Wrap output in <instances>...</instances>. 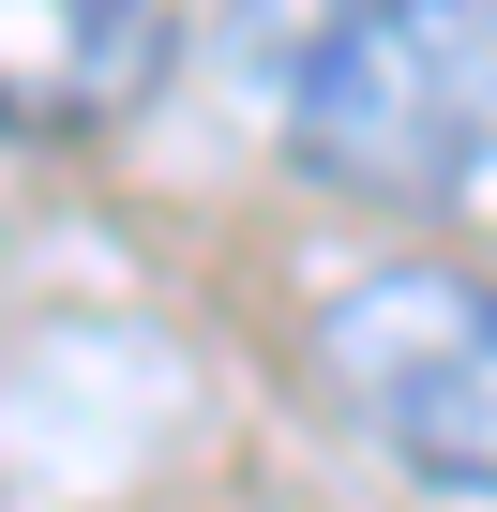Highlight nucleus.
Returning <instances> with one entry per match:
<instances>
[{
    "mask_svg": "<svg viewBox=\"0 0 497 512\" xmlns=\"http://www.w3.org/2000/svg\"><path fill=\"white\" fill-rule=\"evenodd\" d=\"M287 151L377 211L497 196V0H332L287 76Z\"/></svg>",
    "mask_w": 497,
    "mask_h": 512,
    "instance_id": "1",
    "label": "nucleus"
},
{
    "mask_svg": "<svg viewBox=\"0 0 497 512\" xmlns=\"http://www.w3.org/2000/svg\"><path fill=\"white\" fill-rule=\"evenodd\" d=\"M317 377L407 482L497 512V272H452V256L347 272L317 302Z\"/></svg>",
    "mask_w": 497,
    "mask_h": 512,
    "instance_id": "2",
    "label": "nucleus"
},
{
    "mask_svg": "<svg viewBox=\"0 0 497 512\" xmlns=\"http://www.w3.org/2000/svg\"><path fill=\"white\" fill-rule=\"evenodd\" d=\"M181 61V0H0V136L91 151Z\"/></svg>",
    "mask_w": 497,
    "mask_h": 512,
    "instance_id": "3",
    "label": "nucleus"
}]
</instances>
